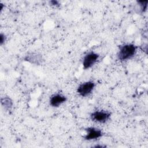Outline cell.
<instances>
[{
	"label": "cell",
	"mask_w": 148,
	"mask_h": 148,
	"mask_svg": "<svg viewBox=\"0 0 148 148\" xmlns=\"http://www.w3.org/2000/svg\"><path fill=\"white\" fill-rule=\"evenodd\" d=\"M86 130L87 132V134L84 136V139L86 140H90L96 139L102 135V132L100 130L94 127L87 128Z\"/></svg>",
	"instance_id": "obj_5"
},
{
	"label": "cell",
	"mask_w": 148,
	"mask_h": 148,
	"mask_svg": "<svg viewBox=\"0 0 148 148\" xmlns=\"http://www.w3.org/2000/svg\"><path fill=\"white\" fill-rule=\"evenodd\" d=\"M95 87V84L92 82H87L81 84L77 88V92L82 97H86L88 95Z\"/></svg>",
	"instance_id": "obj_2"
},
{
	"label": "cell",
	"mask_w": 148,
	"mask_h": 148,
	"mask_svg": "<svg viewBox=\"0 0 148 148\" xmlns=\"http://www.w3.org/2000/svg\"><path fill=\"white\" fill-rule=\"evenodd\" d=\"M5 39H6L5 36L3 34H1V35H0V43H1V45L3 44V43L5 40Z\"/></svg>",
	"instance_id": "obj_10"
},
{
	"label": "cell",
	"mask_w": 148,
	"mask_h": 148,
	"mask_svg": "<svg viewBox=\"0 0 148 148\" xmlns=\"http://www.w3.org/2000/svg\"><path fill=\"white\" fill-rule=\"evenodd\" d=\"M50 3H51L52 5H59L58 2L57 1H51L50 2Z\"/></svg>",
	"instance_id": "obj_11"
},
{
	"label": "cell",
	"mask_w": 148,
	"mask_h": 148,
	"mask_svg": "<svg viewBox=\"0 0 148 148\" xmlns=\"http://www.w3.org/2000/svg\"><path fill=\"white\" fill-rule=\"evenodd\" d=\"M99 57V54L94 53L90 52L87 54L83 61V65L84 69H88L91 67L97 61Z\"/></svg>",
	"instance_id": "obj_4"
},
{
	"label": "cell",
	"mask_w": 148,
	"mask_h": 148,
	"mask_svg": "<svg viewBox=\"0 0 148 148\" xmlns=\"http://www.w3.org/2000/svg\"><path fill=\"white\" fill-rule=\"evenodd\" d=\"M138 2L140 4L142 12H145L146 10V8H147V1H139Z\"/></svg>",
	"instance_id": "obj_9"
},
{
	"label": "cell",
	"mask_w": 148,
	"mask_h": 148,
	"mask_svg": "<svg viewBox=\"0 0 148 148\" xmlns=\"http://www.w3.org/2000/svg\"><path fill=\"white\" fill-rule=\"evenodd\" d=\"M110 113L106 111H95L91 114V119L94 121L104 123L110 118Z\"/></svg>",
	"instance_id": "obj_3"
},
{
	"label": "cell",
	"mask_w": 148,
	"mask_h": 148,
	"mask_svg": "<svg viewBox=\"0 0 148 148\" xmlns=\"http://www.w3.org/2000/svg\"><path fill=\"white\" fill-rule=\"evenodd\" d=\"M1 103L6 110H10L12 108L13 102L9 97H4L1 99Z\"/></svg>",
	"instance_id": "obj_8"
},
{
	"label": "cell",
	"mask_w": 148,
	"mask_h": 148,
	"mask_svg": "<svg viewBox=\"0 0 148 148\" xmlns=\"http://www.w3.org/2000/svg\"><path fill=\"white\" fill-rule=\"evenodd\" d=\"M136 51V46L133 44H126L121 46L117 54L118 58L125 61L133 57Z\"/></svg>",
	"instance_id": "obj_1"
},
{
	"label": "cell",
	"mask_w": 148,
	"mask_h": 148,
	"mask_svg": "<svg viewBox=\"0 0 148 148\" xmlns=\"http://www.w3.org/2000/svg\"><path fill=\"white\" fill-rule=\"evenodd\" d=\"M66 101V97L59 94H56L53 95L50 99V104L53 107H58L60 105Z\"/></svg>",
	"instance_id": "obj_6"
},
{
	"label": "cell",
	"mask_w": 148,
	"mask_h": 148,
	"mask_svg": "<svg viewBox=\"0 0 148 148\" xmlns=\"http://www.w3.org/2000/svg\"><path fill=\"white\" fill-rule=\"evenodd\" d=\"M25 60L29 61L31 63L35 64H40L42 62V57L41 55L36 53H31L27 55L25 57Z\"/></svg>",
	"instance_id": "obj_7"
}]
</instances>
